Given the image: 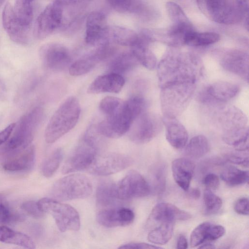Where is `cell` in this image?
Segmentation results:
<instances>
[{"mask_svg": "<svg viewBox=\"0 0 249 249\" xmlns=\"http://www.w3.org/2000/svg\"><path fill=\"white\" fill-rule=\"evenodd\" d=\"M39 55L44 65L52 71H62L68 67L71 62L68 50L58 43L44 45L40 49Z\"/></svg>", "mask_w": 249, "mask_h": 249, "instance_id": "5bb4252c", "label": "cell"}, {"mask_svg": "<svg viewBox=\"0 0 249 249\" xmlns=\"http://www.w3.org/2000/svg\"><path fill=\"white\" fill-rule=\"evenodd\" d=\"M205 213L206 214L216 213L221 208L222 202L221 198L213 194L211 190L206 189L203 195Z\"/></svg>", "mask_w": 249, "mask_h": 249, "instance_id": "ab89813d", "label": "cell"}, {"mask_svg": "<svg viewBox=\"0 0 249 249\" xmlns=\"http://www.w3.org/2000/svg\"><path fill=\"white\" fill-rule=\"evenodd\" d=\"M203 183L207 189L216 190L219 186L220 181L218 176L216 174L210 173L205 177Z\"/></svg>", "mask_w": 249, "mask_h": 249, "instance_id": "ee69618b", "label": "cell"}, {"mask_svg": "<svg viewBox=\"0 0 249 249\" xmlns=\"http://www.w3.org/2000/svg\"><path fill=\"white\" fill-rule=\"evenodd\" d=\"M0 241L27 249H33L36 248L33 240L29 236L3 225L0 226Z\"/></svg>", "mask_w": 249, "mask_h": 249, "instance_id": "f1b7e54d", "label": "cell"}, {"mask_svg": "<svg viewBox=\"0 0 249 249\" xmlns=\"http://www.w3.org/2000/svg\"><path fill=\"white\" fill-rule=\"evenodd\" d=\"M2 21L3 28L11 40L20 44L29 41V26L23 25L17 18L13 6L7 3L3 9Z\"/></svg>", "mask_w": 249, "mask_h": 249, "instance_id": "9a60e30c", "label": "cell"}, {"mask_svg": "<svg viewBox=\"0 0 249 249\" xmlns=\"http://www.w3.org/2000/svg\"><path fill=\"white\" fill-rule=\"evenodd\" d=\"M108 31L114 41L122 45L132 47L140 38L135 32L124 27H115Z\"/></svg>", "mask_w": 249, "mask_h": 249, "instance_id": "e575fe53", "label": "cell"}, {"mask_svg": "<svg viewBox=\"0 0 249 249\" xmlns=\"http://www.w3.org/2000/svg\"><path fill=\"white\" fill-rule=\"evenodd\" d=\"M109 3L114 8L119 10H125L131 3L132 0H108Z\"/></svg>", "mask_w": 249, "mask_h": 249, "instance_id": "c3c4849f", "label": "cell"}, {"mask_svg": "<svg viewBox=\"0 0 249 249\" xmlns=\"http://www.w3.org/2000/svg\"><path fill=\"white\" fill-rule=\"evenodd\" d=\"M21 208L27 214L34 218H41L45 214L39 208L37 202L35 201L24 202Z\"/></svg>", "mask_w": 249, "mask_h": 249, "instance_id": "b9f144b4", "label": "cell"}, {"mask_svg": "<svg viewBox=\"0 0 249 249\" xmlns=\"http://www.w3.org/2000/svg\"><path fill=\"white\" fill-rule=\"evenodd\" d=\"M35 157V147L30 145L23 150L7 157L2 167L9 172L30 170L34 166Z\"/></svg>", "mask_w": 249, "mask_h": 249, "instance_id": "ffe728a7", "label": "cell"}, {"mask_svg": "<svg viewBox=\"0 0 249 249\" xmlns=\"http://www.w3.org/2000/svg\"><path fill=\"white\" fill-rule=\"evenodd\" d=\"M92 191V184L88 177L73 174L57 180L52 187L51 195L58 201H68L86 198Z\"/></svg>", "mask_w": 249, "mask_h": 249, "instance_id": "277c9868", "label": "cell"}, {"mask_svg": "<svg viewBox=\"0 0 249 249\" xmlns=\"http://www.w3.org/2000/svg\"><path fill=\"white\" fill-rule=\"evenodd\" d=\"M225 233V228L221 225L209 222L202 223L196 227L191 234V246L196 247L206 241L216 240Z\"/></svg>", "mask_w": 249, "mask_h": 249, "instance_id": "44dd1931", "label": "cell"}, {"mask_svg": "<svg viewBox=\"0 0 249 249\" xmlns=\"http://www.w3.org/2000/svg\"><path fill=\"white\" fill-rule=\"evenodd\" d=\"M208 98L226 102L235 97L239 91L236 84L226 81H217L210 84L205 90Z\"/></svg>", "mask_w": 249, "mask_h": 249, "instance_id": "484cf974", "label": "cell"}, {"mask_svg": "<svg viewBox=\"0 0 249 249\" xmlns=\"http://www.w3.org/2000/svg\"><path fill=\"white\" fill-rule=\"evenodd\" d=\"M132 159L127 155L108 153L97 156L88 168L89 172L96 176H107L118 173L129 166Z\"/></svg>", "mask_w": 249, "mask_h": 249, "instance_id": "7c38bea8", "label": "cell"}, {"mask_svg": "<svg viewBox=\"0 0 249 249\" xmlns=\"http://www.w3.org/2000/svg\"><path fill=\"white\" fill-rule=\"evenodd\" d=\"M117 190L118 198L125 200L147 196L151 188L141 174L131 170L117 185Z\"/></svg>", "mask_w": 249, "mask_h": 249, "instance_id": "8fae6325", "label": "cell"}, {"mask_svg": "<svg viewBox=\"0 0 249 249\" xmlns=\"http://www.w3.org/2000/svg\"><path fill=\"white\" fill-rule=\"evenodd\" d=\"M124 83L122 75L108 72L95 79L89 86L87 92L92 94L104 92L117 93L121 90Z\"/></svg>", "mask_w": 249, "mask_h": 249, "instance_id": "d6986e66", "label": "cell"}, {"mask_svg": "<svg viewBox=\"0 0 249 249\" xmlns=\"http://www.w3.org/2000/svg\"><path fill=\"white\" fill-rule=\"evenodd\" d=\"M135 215L132 210L126 207L109 208L98 213L96 220L101 225L107 228L125 226L132 223Z\"/></svg>", "mask_w": 249, "mask_h": 249, "instance_id": "2e32d148", "label": "cell"}, {"mask_svg": "<svg viewBox=\"0 0 249 249\" xmlns=\"http://www.w3.org/2000/svg\"><path fill=\"white\" fill-rule=\"evenodd\" d=\"M191 218L190 213L168 203L157 204L152 210L149 220L156 223L174 222L187 220Z\"/></svg>", "mask_w": 249, "mask_h": 249, "instance_id": "e0dca14e", "label": "cell"}, {"mask_svg": "<svg viewBox=\"0 0 249 249\" xmlns=\"http://www.w3.org/2000/svg\"><path fill=\"white\" fill-rule=\"evenodd\" d=\"M34 0H16L13 6L15 14L24 25L29 26L33 18Z\"/></svg>", "mask_w": 249, "mask_h": 249, "instance_id": "d590c367", "label": "cell"}, {"mask_svg": "<svg viewBox=\"0 0 249 249\" xmlns=\"http://www.w3.org/2000/svg\"><path fill=\"white\" fill-rule=\"evenodd\" d=\"M119 249H160L161 248L145 243L131 242L121 245Z\"/></svg>", "mask_w": 249, "mask_h": 249, "instance_id": "f6af8a7d", "label": "cell"}, {"mask_svg": "<svg viewBox=\"0 0 249 249\" xmlns=\"http://www.w3.org/2000/svg\"><path fill=\"white\" fill-rule=\"evenodd\" d=\"M138 61L132 52L122 53L113 58L109 63V72L122 75L132 71L138 64Z\"/></svg>", "mask_w": 249, "mask_h": 249, "instance_id": "f546056e", "label": "cell"}, {"mask_svg": "<svg viewBox=\"0 0 249 249\" xmlns=\"http://www.w3.org/2000/svg\"><path fill=\"white\" fill-rule=\"evenodd\" d=\"M96 198L100 206L107 207L113 204L118 198L117 185L110 179L101 180L96 189Z\"/></svg>", "mask_w": 249, "mask_h": 249, "instance_id": "83f0119b", "label": "cell"}, {"mask_svg": "<svg viewBox=\"0 0 249 249\" xmlns=\"http://www.w3.org/2000/svg\"><path fill=\"white\" fill-rule=\"evenodd\" d=\"M187 248L188 242L186 237L183 235H179L177 240V248L185 249Z\"/></svg>", "mask_w": 249, "mask_h": 249, "instance_id": "f907efd6", "label": "cell"}, {"mask_svg": "<svg viewBox=\"0 0 249 249\" xmlns=\"http://www.w3.org/2000/svg\"><path fill=\"white\" fill-rule=\"evenodd\" d=\"M40 210L52 216L61 232L78 231L80 219L78 213L71 206L54 199L42 198L37 201Z\"/></svg>", "mask_w": 249, "mask_h": 249, "instance_id": "8992f818", "label": "cell"}, {"mask_svg": "<svg viewBox=\"0 0 249 249\" xmlns=\"http://www.w3.org/2000/svg\"><path fill=\"white\" fill-rule=\"evenodd\" d=\"M166 140L174 148L180 149L187 144L188 133L184 126L175 117H164Z\"/></svg>", "mask_w": 249, "mask_h": 249, "instance_id": "7402d4cb", "label": "cell"}, {"mask_svg": "<svg viewBox=\"0 0 249 249\" xmlns=\"http://www.w3.org/2000/svg\"><path fill=\"white\" fill-rule=\"evenodd\" d=\"M173 231V222L160 223V225L149 232L147 239L149 242L154 244H165L172 238Z\"/></svg>", "mask_w": 249, "mask_h": 249, "instance_id": "d6a6232c", "label": "cell"}, {"mask_svg": "<svg viewBox=\"0 0 249 249\" xmlns=\"http://www.w3.org/2000/svg\"><path fill=\"white\" fill-rule=\"evenodd\" d=\"M238 6V7L240 8V9L243 12V13L246 15V14H248L249 12V0H234Z\"/></svg>", "mask_w": 249, "mask_h": 249, "instance_id": "681fc988", "label": "cell"}, {"mask_svg": "<svg viewBox=\"0 0 249 249\" xmlns=\"http://www.w3.org/2000/svg\"><path fill=\"white\" fill-rule=\"evenodd\" d=\"M220 177L228 185L236 186L248 182L249 172L233 166H229L222 171Z\"/></svg>", "mask_w": 249, "mask_h": 249, "instance_id": "836d02e7", "label": "cell"}, {"mask_svg": "<svg viewBox=\"0 0 249 249\" xmlns=\"http://www.w3.org/2000/svg\"><path fill=\"white\" fill-rule=\"evenodd\" d=\"M43 116L44 110L39 107L34 108L23 116L16 124V129L12 137L5 142L2 152L9 156L30 146Z\"/></svg>", "mask_w": 249, "mask_h": 249, "instance_id": "3957f363", "label": "cell"}, {"mask_svg": "<svg viewBox=\"0 0 249 249\" xmlns=\"http://www.w3.org/2000/svg\"><path fill=\"white\" fill-rule=\"evenodd\" d=\"M195 170V165L186 158H178L173 160L172 171L177 184L184 191H188Z\"/></svg>", "mask_w": 249, "mask_h": 249, "instance_id": "cb8c5ba5", "label": "cell"}, {"mask_svg": "<svg viewBox=\"0 0 249 249\" xmlns=\"http://www.w3.org/2000/svg\"><path fill=\"white\" fill-rule=\"evenodd\" d=\"M234 209L239 214L249 215V199L248 197H243L238 199L235 203Z\"/></svg>", "mask_w": 249, "mask_h": 249, "instance_id": "7bdbcfd3", "label": "cell"}, {"mask_svg": "<svg viewBox=\"0 0 249 249\" xmlns=\"http://www.w3.org/2000/svg\"><path fill=\"white\" fill-rule=\"evenodd\" d=\"M97 126L99 133L108 138H119L128 131L135 117L126 101L106 115Z\"/></svg>", "mask_w": 249, "mask_h": 249, "instance_id": "9c48e42d", "label": "cell"}, {"mask_svg": "<svg viewBox=\"0 0 249 249\" xmlns=\"http://www.w3.org/2000/svg\"><path fill=\"white\" fill-rule=\"evenodd\" d=\"M60 0L49 4L38 17L34 28L35 36L39 39L51 34L61 23L63 9Z\"/></svg>", "mask_w": 249, "mask_h": 249, "instance_id": "4fadbf2b", "label": "cell"}, {"mask_svg": "<svg viewBox=\"0 0 249 249\" xmlns=\"http://www.w3.org/2000/svg\"><path fill=\"white\" fill-rule=\"evenodd\" d=\"M80 106L74 96L68 98L51 117L45 129V140L52 143L72 129L80 114Z\"/></svg>", "mask_w": 249, "mask_h": 249, "instance_id": "7a4b0ae2", "label": "cell"}, {"mask_svg": "<svg viewBox=\"0 0 249 249\" xmlns=\"http://www.w3.org/2000/svg\"><path fill=\"white\" fill-rule=\"evenodd\" d=\"M165 7L168 17L173 24L180 25L191 23L181 8L178 4L168 1Z\"/></svg>", "mask_w": 249, "mask_h": 249, "instance_id": "f35d334b", "label": "cell"}, {"mask_svg": "<svg viewBox=\"0 0 249 249\" xmlns=\"http://www.w3.org/2000/svg\"><path fill=\"white\" fill-rule=\"evenodd\" d=\"M195 83H176L161 87V102L164 117H175L188 103Z\"/></svg>", "mask_w": 249, "mask_h": 249, "instance_id": "ba28073f", "label": "cell"}, {"mask_svg": "<svg viewBox=\"0 0 249 249\" xmlns=\"http://www.w3.org/2000/svg\"><path fill=\"white\" fill-rule=\"evenodd\" d=\"M199 10L210 20L224 24L239 22L245 15L234 0H196Z\"/></svg>", "mask_w": 249, "mask_h": 249, "instance_id": "5b68a950", "label": "cell"}, {"mask_svg": "<svg viewBox=\"0 0 249 249\" xmlns=\"http://www.w3.org/2000/svg\"><path fill=\"white\" fill-rule=\"evenodd\" d=\"M107 27L104 15L93 12L88 17L86 22L85 40L87 43L95 45L107 34Z\"/></svg>", "mask_w": 249, "mask_h": 249, "instance_id": "603a6c76", "label": "cell"}, {"mask_svg": "<svg viewBox=\"0 0 249 249\" xmlns=\"http://www.w3.org/2000/svg\"><path fill=\"white\" fill-rule=\"evenodd\" d=\"M193 59L180 54H168L158 65L161 86L175 83H193L196 80Z\"/></svg>", "mask_w": 249, "mask_h": 249, "instance_id": "6da1fadb", "label": "cell"}, {"mask_svg": "<svg viewBox=\"0 0 249 249\" xmlns=\"http://www.w3.org/2000/svg\"><path fill=\"white\" fill-rule=\"evenodd\" d=\"M140 40L131 47L132 53L138 62L149 70H154L157 66L156 56L148 48L149 40L145 36H142Z\"/></svg>", "mask_w": 249, "mask_h": 249, "instance_id": "4316f807", "label": "cell"}, {"mask_svg": "<svg viewBox=\"0 0 249 249\" xmlns=\"http://www.w3.org/2000/svg\"><path fill=\"white\" fill-rule=\"evenodd\" d=\"M161 126L160 119L145 111L133 121L128 130L129 138L138 144L147 143L158 134Z\"/></svg>", "mask_w": 249, "mask_h": 249, "instance_id": "30bf717a", "label": "cell"}, {"mask_svg": "<svg viewBox=\"0 0 249 249\" xmlns=\"http://www.w3.org/2000/svg\"><path fill=\"white\" fill-rule=\"evenodd\" d=\"M63 152L61 148H57L44 161L41 166L42 175L50 178L56 171L62 160Z\"/></svg>", "mask_w": 249, "mask_h": 249, "instance_id": "74e56055", "label": "cell"}, {"mask_svg": "<svg viewBox=\"0 0 249 249\" xmlns=\"http://www.w3.org/2000/svg\"><path fill=\"white\" fill-rule=\"evenodd\" d=\"M152 182L153 189L158 195L162 194L166 188V167L161 162L157 163L152 169Z\"/></svg>", "mask_w": 249, "mask_h": 249, "instance_id": "8d00e7d4", "label": "cell"}, {"mask_svg": "<svg viewBox=\"0 0 249 249\" xmlns=\"http://www.w3.org/2000/svg\"><path fill=\"white\" fill-rule=\"evenodd\" d=\"M5 86L3 83L0 80V93L4 92L5 91Z\"/></svg>", "mask_w": 249, "mask_h": 249, "instance_id": "11a10c76", "label": "cell"}, {"mask_svg": "<svg viewBox=\"0 0 249 249\" xmlns=\"http://www.w3.org/2000/svg\"><path fill=\"white\" fill-rule=\"evenodd\" d=\"M220 64L226 71L248 80L249 55L246 52L232 50L225 53Z\"/></svg>", "mask_w": 249, "mask_h": 249, "instance_id": "ac0fdd59", "label": "cell"}, {"mask_svg": "<svg viewBox=\"0 0 249 249\" xmlns=\"http://www.w3.org/2000/svg\"><path fill=\"white\" fill-rule=\"evenodd\" d=\"M185 146L186 154L194 159H199L203 157L210 150L209 141L202 135L193 137Z\"/></svg>", "mask_w": 249, "mask_h": 249, "instance_id": "1f68e13d", "label": "cell"}, {"mask_svg": "<svg viewBox=\"0 0 249 249\" xmlns=\"http://www.w3.org/2000/svg\"><path fill=\"white\" fill-rule=\"evenodd\" d=\"M98 138L86 132L62 169L63 174L88 169L97 157Z\"/></svg>", "mask_w": 249, "mask_h": 249, "instance_id": "52a82bcc", "label": "cell"}, {"mask_svg": "<svg viewBox=\"0 0 249 249\" xmlns=\"http://www.w3.org/2000/svg\"><path fill=\"white\" fill-rule=\"evenodd\" d=\"M5 0H0V7L2 5Z\"/></svg>", "mask_w": 249, "mask_h": 249, "instance_id": "9f6ffc18", "label": "cell"}, {"mask_svg": "<svg viewBox=\"0 0 249 249\" xmlns=\"http://www.w3.org/2000/svg\"><path fill=\"white\" fill-rule=\"evenodd\" d=\"M62 3H65L66 4L74 3L78 2H80L84 0H60Z\"/></svg>", "mask_w": 249, "mask_h": 249, "instance_id": "f5cc1de1", "label": "cell"}, {"mask_svg": "<svg viewBox=\"0 0 249 249\" xmlns=\"http://www.w3.org/2000/svg\"><path fill=\"white\" fill-rule=\"evenodd\" d=\"M107 58L106 53L101 48L94 52L77 60L69 68V72L72 76H79L89 72L100 61Z\"/></svg>", "mask_w": 249, "mask_h": 249, "instance_id": "d4e9b609", "label": "cell"}, {"mask_svg": "<svg viewBox=\"0 0 249 249\" xmlns=\"http://www.w3.org/2000/svg\"><path fill=\"white\" fill-rule=\"evenodd\" d=\"M227 160L231 163L238 164L245 167L249 165L248 157H243L235 155H228L226 156Z\"/></svg>", "mask_w": 249, "mask_h": 249, "instance_id": "bcb514c9", "label": "cell"}, {"mask_svg": "<svg viewBox=\"0 0 249 249\" xmlns=\"http://www.w3.org/2000/svg\"><path fill=\"white\" fill-rule=\"evenodd\" d=\"M198 248L210 249H214V248H215V247L214 246V245H213L211 244L207 243L206 244H204L202 245H200V246Z\"/></svg>", "mask_w": 249, "mask_h": 249, "instance_id": "db71d44e", "label": "cell"}, {"mask_svg": "<svg viewBox=\"0 0 249 249\" xmlns=\"http://www.w3.org/2000/svg\"><path fill=\"white\" fill-rule=\"evenodd\" d=\"M200 195V191L197 188H192L188 192L189 196L195 199L199 198Z\"/></svg>", "mask_w": 249, "mask_h": 249, "instance_id": "816d5d0a", "label": "cell"}, {"mask_svg": "<svg viewBox=\"0 0 249 249\" xmlns=\"http://www.w3.org/2000/svg\"><path fill=\"white\" fill-rule=\"evenodd\" d=\"M15 123H12L0 131V145L5 143L9 138L16 126Z\"/></svg>", "mask_w": 249, "mask_h": 249, "instance_id": "7dc6e473", "label": "cell"}, {"mask_svg": "<svg viewBox=\"0 0 249 249\" xmlns=\"http://www.w3.org/2000/svg\"><path fill=\"white\" fill-rule=\"evenodd\" d=\"M219 39V35L215 32L199 33L194 30L186 35L184 44L195 47L205 46L217 42Z\"/></svg>", "mask_w": 249, "mask_h": 249, "instance_id": "4dcf8cb0", "label": "cell"}, {"mask_svg": "<svg viewBox=\"0 0 249 249\" xmlns=\"http://www.w3.org/2000/svg\"><path fill=\"white\" fill-rule=\"evenodd\" d=\"M23 217L12 213L5 204L3 197L0 195V225L18 221Z\"/></svg>", "mask_w": 249, "mask_h": 249, "instance_id": "60d3db41", "label": "cell"}]
</instances>
